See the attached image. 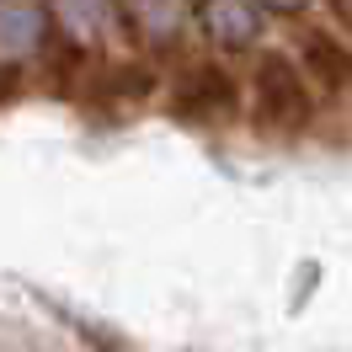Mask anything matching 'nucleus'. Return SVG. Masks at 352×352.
I'll return each mask as SVG.
<instances>
[{
	"mask_svg": "<svg viewBox=\"0 0 352 352\" xmlns=\"http://www.w3.org/2000/svg\"><path fill=\"white\" fill-rule=\"evenodd\" d=\"M331 11H336V22L352 27V0H331Z\"/></svg>",
	"mask_w": 352,
	"mask_h": 352,
	"instance_id": "7",
	"label": "nucleus"
},
{
	"mask_svg": "<svg viewBox=\"0 0 352 352\" xmlns=\"http://www.w3.org/2000/svg\"><path fill=\"white\" fill-rule=\"evenodd\" d=\"M309 0H262V11H278V16H299Z\"/></svg>",
	"mask_w": 352,
	"mask_h": 352,
	"instance_id": "6",
	"label": "nucleus"
},
{
	"mask_svg": "<svg viewBox=\"0 0 352 352\" xmlns=\"http://www.w3.org/2000/svg\"><path fill=\"white\" fill-rule=\"evenodd\" d=\"M299 59H305V69L326 91H347L352 86V43H342L331 27H309L305 38H299Z\"/></svg>",
	"mask_w": 352,
	"mask_h": 352,
	"instance_id": "5",
	"label": "nucleus"
},
{
	"mask_svg": "<svg viewBox=\"0 0 352 352\" xmlns=\"http://www.w3.org/2000/svg\"><path fill=\"white\" fill-rule=\"evenodd\" d=\"M48 43V11L38 0H0V65H22Z\"/></svg>",
	"mask_w": 352,
	"mask_h": 352,
	"instance_id": "4",
	"label": "nucleus"
},
{
	"mask_svg": "<svg viewBox=\"0 0 352 352\" xmlns=\"http://www.w3.org/2000/svg\"><path fill=\"white\" fill-rule=\"evenodd\" d=\"M251 118L272 139H299L315 123L309 80L294 69L288 54H262L256 59V75H251Z\"/></svg>",
	"mask_w": 352,
	"mask_h": 352,
	"instance_id": "1",
	"label": "nucleus"
},
{
	"mask_svg": "<svg viewBox=\"0 0 352 352\" xmlns=\"http://www.w3.org/2000/svg\"><path fill=\"white\" fill-rule=\"evenodd\" d=\"M171 112L187 123H203V129H219L241 112V91L219 65H192L171 86Z\"/></svg>",
	"mask_w": 352,
	"mask_h": 352,
	"instance_id": "2",
	"label": "nucleus"
},
{
	"mask_svg": "<svg viewBox=\"0 0 352 352\" xmlns=\"http://www.w3.org/2000/svg\"><path fill=\"white\" fill-rule=\"evenodd\" d=\"M203 38L224 54H245L262 38V0H192Z\"/></svg>",
	"mask_w": 352,
	"mask_h": 352,
	"instance_id": "3",
	"label": "nucleus"
}]
</instances>
